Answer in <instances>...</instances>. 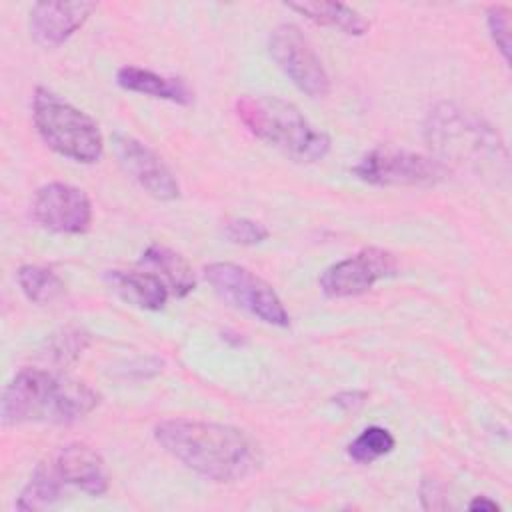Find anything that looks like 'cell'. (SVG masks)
Listing matches in <instances>:
<instances>
[{
    "label": "cell",
    "mask_w": 512,
    "mask_h": 512,
    "mask_svg": "<svg viewBox=\"0 0 512 512\" xmlns=\"http://www.w3.org/2000/svg\"><path fill=\"white\" fill-rule=\"evenodd\" d=\"M156 442L188 470L212 482H236L260 462L252 438L228 424L168 418L154 426Z\"/></svg>",
    "instance_id": "6da1fadb"
},
{
    "label": "cell",
    "mask_w": 512,
    "mask_h": 512,
    "mask_svg": "<svg viewBox=\"0 0 512 512\" xmlns=\"http://www.w3.org/2000/svg\"><path fill=\"white\" fill-rule=\"evenodd\" d=\"M100 404V394L86 382L58 376L40 368H22L2 396V424L54 422L70 424Z\"/></svg>",
    "instance_id": "7a4b0ae2"
},
{
    "label": "cell",
    "mask_w": 512,
    "mask_h": 512,
    "mask_svg": "<svg viewBox=\"0 0 512 512\" xmlns=\"http://www.w3.org/2000/svg\"><path fill=\"white\" fill-rule=\"evenodd\" d=\"M424 138L444 166L450 160L480 176L496 180L508 176V152L502 138L470 110L454 104L436 106L426 118Z\"/></svg>",
    "instance_id": "3957f363"
},
{
    "label": "cell",
    "mask_w": 512,
    "mask_h": 512,
    "mask_svg": "<svg viewBox=\"0 0 512 512\" xmlns=\"http://www.w3.org/2000/svg\"><path fill=\"white\" fill-rule=\"evenodd\" d=\"M234 110L248 132L296 162L322 160L330 150V136L310 124L294 104L276 96L244 94L236 100Z\"/></svg>",
    "instance_id": "277c9868"
},
{
    "label": "cell",
    "mask_w": 512,
    "mask_h": 512,
    "mask_svg": "<svg viewBox=\"0 0 512 512\" xmlns=\"http://www.w3.org/2000/svg\"><path fill=\"white\" fill-rule=\"evenodd\" d=\"M32 118L40 138L54 152L80 164H94L102 158L104 138L98 124L52 90L44 86L34 90Z\"/></svg>",
    "instance_id": "5b68a950"
},
{
    "label": "cell",
    "mask_w": 512,
    "mask_h": 512,
    "mask_svg": "<svg viewBox=\"0 0 512 512\" xmlns=\"http://www.w3.org/2000/svg\"><path fill=\"white\" fill-rule=\"evenodd\" d=\"M204 276L216 294L232 306L272 326L286 328L290 324V316L274 288L248 268L232 262H212L204 268Z\"/></svg>",
    "instance_id": "8992f818"
},
{
    "label": "cell",
    "mask_w": 512,
    "mask_h": 512,
    "mask_svg": "<svg viewBox=\"0 0 512 512\" xmlns=\"http://www.w3.org/2000/svg\"><path fill=\"white\" fill-rule=\"evenodd\" d=\"M448 172L438 158L398 148H374L352 166L356 178L374 186H434Z\"/></svg>",
    "instance_id": "52a82bcc"
},
{
    "label": "cell",
    "mask_w": 512,
    "mask_h": 512,
    "mask_svg": "<svg viewBox=\"0 0 512 512\" xmlns=\"http://www.w3.org/2000/svg\"><path fill=\"white\" fill-rule=\"evenodd\" d=\"M268 52L276 66L306 96L324 98L330 92V76L298 26H276L268 38Z\"/></svg>",
    "instance_id": "ba28073f"
},
{
    "label": "cell",
    "mask_w": 512,
    "mask_h": 512,
    "mask_svg": "<svg viewBox=\"0 0 512 512\" xmlns=\"http://www.w3.org/2000/svg\"><path fill=\"white\" fill-rule=\"evenodd\" d=\"M398 272V260L392 252L376 246L362 248L354 256L328 266L318 284L330 298L358 296L370 290L378 280L390 278Z\"/></svg>",
    "instance_id": "9c48e42d"
},
{
    "label": "cell",
    "mask_w": 512,
    "mask_h": 512,
    "mask_svg": "<svg viewBox=\"0 0 512 512\" xmlns=\"http://www.w3.org/2000/svg\"><path fill=\"white\" fill-rule=\"evenodd\" d=\"M32 216L52 232L84 234L92 224V204L80 188L66 182H50L36 190Z\"/></svg>",
    "instance_id": "30bf717a"
},
{
    "label": "cell",
    "mask_w": 512,
    "mask_h": 512,
    "mask_svg": "<svg viewBox=\"0 0 512 512\" xmlns=\"http://www.w3.org/2000/svg\"><path fill=\"white\" fill-rule=\"evenodd\" d=\"M114 150L124 172L150 196L158 200H174L180 196V184L164 160L134 136L116 132L112 136Z\"/></svg>",
    "instance_id": "8fae6325"
},
{
    "label": "cell",
    "mask_w": 512,
    "mask_h": 512,
    "mask_svg": "<svg viewBox=\"0 0 512 512\" xmlns=\"http://www.w3.org/2000/svg\"><path fill=\"white\" fill-rule=\"evenodd\" d=\"M94 10V2H36L28 18L30 36L44 48H56L64 44Z\"/></svg>",
    "instance_id": "7c38bea8"
},
{
    "label": "cell",
    "mask_w": 512,
    "mask_h": 512,
    "mask_svg": "<svg viewBox=\"0 0 512 512\" xmlns=\"http://www.w3.org/2000/svg\"><path fill=\"white\" fill-rule=\"evenodd\" d=\"M54 466L64 480L90 496H102L108 490V472L104 460L86 444L72 442L58 450Z\"/></svg>",
    "instance_id": "4fadbf2b"
},
{
    "label": "cell",
    "mask_w": 512,
    "mask_h": 512,
    "mask_svg": "<svg viewBox=\"0 0 512 512\" xmlns=\"http://www.w3.org/2000/svg\"><path fill=\"white\" fill-rule=\"evenodd\" d=\"M116 82L124 90L176 102L182 106L194 102V90L180 76H164L140 66H122L116 72Z\"/></svg>",
    "instance_id": "5bb4252c"
},
{
    "label": "cell",
    "mask_w": 512,
    "mask_h": 512,
    "mask_svg": "<svg viewBox=\"0 0 512 512\" xmlns=\"http://www.w3.org/2000/svg\"><path fill=\"white\" fill-rule=\"evenodd\" d=\"M106 284L124 302L142 310H160L168 300V286L154 272H134V270H108L104 274Z\"/></svg>",
    "instance_id": "9a60e30c"
},
{
    "label": "cell",
    "mask_w": 512,
    "mask_h": 512,
    "mask_svg": "<svg viewBox=\"0 0 512 512\" xmlns=\"http://www.w3.org/2000/svg\"><path fill=\"white\" fill-rule=\"evenodd\" d=\"M290 10L302 14L304 18L312 20L320 26H330L336 30H342L350 36H362L368 32L370 22L352 6L342 2H324V0H300V2H288Z\"/></svg>",
    "instance_id": "2e32d148"
},
{
    "label": "cell",
    "mask_w": 512,
    "mask_h": 512,
    "mask_svg": "<svg viewBox=\"0 0 512 512\" xmlns=\"http://www.w3.org/2000/svg\"><path fill=\"white\" fill-rule=\"evenodd\" d=\"M140 262L150 266L154 270V274L158 278H162V282L168 286V290L176 298L188 296L196 286V278H194L192 268L186 262V258L168 246L150 244L142 252Z\"/></svg>",
    "instance_id": "e0dca14e"
},
{
    "label": "cell",
    "mask_w": 512,
    "mask_h": 512,
    "mask_svg": "<svg viewBox=\"0 0 512 512\" xmlns=\"http://www.w3.org/2000/svg\"><path fill=\"white\" fill-rule=\"evenodd\" d=\"M62 486H64V480L60 478V474L54 466V460L42 462L32 472L28 484L22 488V492L16 500V508L18 510H46L54 502L60 500Z\"/></svg>",
    "instance_id": "ac0fdd59"
},
{
    "label": "cell",
    "mask_w": 512,
    "mask_h": 512,
    "mask_svg": "<svg viewBox=\"0 0 512 512\" xmlns=\"http://www.w3.org/2000/svg\"><path fill=\"white\" fill-rule=\"evenodd\" d=\"M16 278L24 296L36 304H50L64 296L66 292V286L60 280V276L44 266L26 264L18 270Z\"/></svg>",
    "instance_id": "d6986e66"
},
{
    "label": "cell",
    "mask_w": 512,
    "mask_h": 512,
    "mask_svg": "<svg viewBox=\"0 0 512 512\" xmlns=\"http://www.w3.org/2000/svg\"><path fill=\"white\" fill-rule=\"evenodd\" d=\"M396 446L394 436L382 426H368L348 444V456L358 464H370L380 456L392 452Z\"/></svg>",
    "instance_id": "ffe728a7"
},
{
    "label": "cell",
    "mask_w": 512,
    "mask_h": 512,
    "mask_svg": "<svg viewBox=\"0 0 512 512\" xmlns=\"http://www.w3.org/2000/svg\"><path fill=\"white\" fill-rule=\"evenodd\" d=\"M90 336L80 328H64L46 340V356L56 364H68L80 358L86 350Z\"/></svg>",
    "instance_id": "44dd1931"
},
{
    "label": "cell",
    "mask_w": 512,
    "mask_h": 512,
    "mask_svg": "<svg viewBox=\"0 0 512 512\" xmlns=\"http://www.w3.org/2000/svg\"><path fill=\"white\" fill-rule=\"evenodd\" d=\"M222 234L228 242L240 246H256L262 244L270 232L264 224L250 218H230L222 226Z\"/></svg>",
    "instance_id": "7402d4cb"
},
{
    "label": "cell",
    "mask_w": 512,
    "mask_h": 512,
    "mask_svg": "<svg viewBox=\"0 0 512 512\" xmlns=\"http://www.w3.org/2000/svg\"><path fill=\"white\" fill-rule=\"evenodd\" d=\"M486 22L496 48L502 58L510 62V10L502 4H494L486 12Z\"/></svg>",
    "instance_id": "603a6c76"
},
{
    "label": "cell",
    "mask_w": 512,
    "mask_h": 512,
    "mask_svg": "<svg viewBox=\"0 0 512 512\" xmlns=\"http://www.w3.org/2000/svg\"><path fill=\"white\" fill-rule=\"evenodd\" d=\"M366 392H360V390H348V392H340L338 396H334L332 400H334V404L336 406H340L342 410H356L358 406H362L364 404V400H366Z\"/></svg>",
    "instance_id": "cb8c5ba5"
},
{
    "label": "cell",
    "mask_w": 512,
    "mask_h": 512,
    "mask_svg": "<svg viewBox=\"0 0 512 512\" xmlns=\"http://www.w3.org/2000/svg\"><path fill=\"white\" fill-rule=\"evenodd\" d=\"M468 508L470 510H480V512H494V510H498V504L494 502V500H490L488 496H476L470 504H468Z\"/></svg>",
    "instance_id": "d4e9b609"
}]
</instances>
